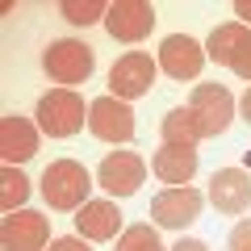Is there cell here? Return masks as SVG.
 <instances>
[{
	"instance_id": "4",
	"label": "cell",
	"mask_w": 251,
	"mask_h": 251,
	"mask_svg": "<svg viewBox=\"0 0 251 251\" xmlns=\"http://www.w3.org/2000/svg\"><path fill=\"white\" fill-rule=\"evenodd\" d=\"M193 117L201 126V138H218L230 130V117H234V97L222 88V84H197L193 88Z\"/></svg>"
},
{
	"instance_id": "22",
	"label": "cell",
	"mask_w": 251,
	"mask_h": 251,
	"mask_svg": "<svg viewBox=\"0 0 251 251\" xmlns=\"http://www.w3.org/2000/svg\"><path fill=\"white\" fill-rule=\"evenodd\" d=\"M50 251H92V247H88V239H54Z\"/></svg>"
},
{
	"instance_id": "14",
	"label": "cell",
	"mask_w": 251,
	"mask_h": 251,
	"mask_svg": "<svg viewBox=\"0 0 251 251\" xmlns=\"http://www.w3.org/2000/svg\"><path fill=\"white\" fill-rule=\"evenodd\" d=\"M0 155H4L9 168L38 155V130L25 117H0Z\"/></svg>"
},
{
	"instance_id": "25",
	"label": "cell",
	"mask_w": 251,
	"mask_h": 251,
	"mask_svg": "<svg viewBox=\"0 0 251 251\" xmlns=\"http://www.w3.org/2000/svg\"><path fill=\"white\" fill-rule=\"evenodd\" d=\"M239 109H243V122L251 126V84H247V92H243V105Z\"/></svg>"
},
{
	"instance_id": "5",
	"label": "cell",
	"mask_w": 251,
	"mask_h": 251,
	"mask_svg": "<svg viewBox=\"0 0 251 251\" xmlns=\"http://www.w3.org/2000/svg\"><path fill=\"white\" fill-rule=\"evenodd\" d=\"M151 84H155V63H151V54H143V50L122 54V59L109 67V97H117V100L147 97Z\"/></svg>"
},
{
	"instance_id": "11",
	"label": "cell",
	"mask_w": 251,
	"mask_h": 251,
	"mask_svg": "<svg viewBox=\"0 0 251 251\" xmlns=\"http://www.w3.org/2000/svg\"><path fill=\"white\" fill-rule=\"evenodd\" d=\"M50 239V222L34 209H13L0 222V247L4 251H42Z\"/></svg>"
},
{
	"instance_id": "20",
	"label": "cell",
	"mask_w": 251,
	"mask_h": 251,
	"mask_svg": "<svg viewBox=\"0 0 251 251\" xmlns=\"http://www.w3.org/2000/svg\"><path fill=\"white\" fill-rule=\"evenodd\" d=\"M117 251H163V243H159V234L151 230V226H130V230L117 239Z\"/></svg>"
},
{
	"instance_id": "16",
	"label": "cell",
	"mask_w": 251,
	"mask_h": 251,
	"mask_svg": "<svg viewBox=\"0 0 251 251\" xmlns=\"http://www.w3.org/2000/svg\"><path fill=\"white\" fill-rule=\"evenodd\" d=\"M155 176L163 180V184L180 188L193 180V172H197V147H159L155 151Z\"/></svg>"
},
{
	"instance_id": "3",
	"label": "cell",
	"mask_w": 251,
	"mask_h": 251,
	"mask_svg": "<svg viewBox=\"0 0 251 251\" xmlns=\"http://www.w3.org/2000/svg\"><path fill=\"white\" fill-rule=\"evenodd\" d=\"M92 63H97L92 59V46L75 42V38H59L42 54V67L54 84H84L92 75Z\"/></svg>"
},
{
	"instance_id": "23",
	"label": "cell",
	"mask_w": 251,
	"mask_h": 251,
	"mask_svg": "<svg viewBox=\"0 0 251 251\" xmlns=\"http://www.w3.org/2000/svg\"><path fill=\"white\" fill-rule=\"evenodd\" d=\"M172 251H209V247H205L201 239H180V243H176Z\"/></svg>"
},
{
	"instance_id": "24",
	"label": "cell",
	"mask_w": 251,
	"mask_h": 251,
	"mask_svg": "<svg viewBox=\"0 0 251 251\" xmlns=\"http://www.w3.org/2000/svg\"><path fill=\"white\" fill-rule=\"evenodd\" d=\"M234 13L243 17V25H251V0H239V4H234Z\"/></svg>"
},
{
	"instance_id": "1",
	"label": "cell",
	"mask_w": 251,
	"mask_h": 251,
	"mask_svg": "<svg viewBox=\"0 0 251 251\" xmlns=\"http://www.w3.org/2000/svg\"><path fill=\"white\" fill-rule=\"evenodd\" d=\"M88 193H92V176L84 163L75 159H54L46 163L42 172V197L50 209H80L88 205Z\"/></svg>"
},
{
	"instance_id": "7",
	"label": "cell",
	"mask_w": 251,
	"mask_h": 251,
	"mask_svg": "<svg viewBox=\"0 0 251 251\" xmlns=\"http://www.w3.org/2000/svg\"><path fill=\"white\" fill-rule=\"evenodd\" d=\"M143 180H147V163L134 151H109L97 168V184L109 197H130L143 188Z\"/></svg>"
},
{
	"instance_id": "19",
	"label": "cell",
	"mask_w": 251,
	"mask_h": 251,
	"mask_svg": "<svg viewBox=\"0 0 251 251\" xmlns=\"http://www.w3.org/2000/svg\"><path fill=\"white\" fill-rule=\"evenodd\" d=\"M109 4L100 0H63V17L72 21V25H92V21H105Z\"/></svg>"
},
{
	"instance_id": "8",
	"label": "cell",
	"mask_w": 251,
	"mask_h": 251,
	"mask_svg": "<svg viewBox=\"0 0 251 251\" xmlns=\"http://www.w3.org/2000/svg\"><path fill=\"white\" fill-rule=\"evenodd\" d=\"M155 25V9L147 0H113L105 13V29L113 42H143Z\"/></svg>"
},
{
	"instance_id": "12",
	"label": "cell",
	"mask_w": 251,
	"mask_h": 251,
	"mask_svg": "<svg viewBox=\"0 0 251 251\" xmlns=\"http://www.w3.org/2000/svg\"><path fill=\"white\" fill-rule=\"evenodd\" d=\"M205 46L193 42L188 34H168L159 46V67L172 75V80H197L201 67H205Z\"/></svg>"
},
{
	"instance_id": "9",
	"label": "cell",
	"mask_w": 251,
	"mask_h": 251,
	"mask_svg": "<svg viewBox=\"0 0 251 251\" xmlns=\"http://www.w3.org/2000/svg\"><path fill=\"white\" fill-rule=\"evenodd\" d=\"M88 126L105 143H130L134 138V109L117 97H97L88 105Z\"/></svg>"
},
{
	"instance_id": "6",
	"label": "cell",
	"mask_w": 251,
	"mask_h": 251,
	"mask_svg": "<svg viewBox=\"0 0 251 251\" xmlns=\"http://www.w3.org/2000/svg\"><path fill=\"white\" fill-rule=\"evenodd\" d=\"M205 54L214 63L234 67L243 80H251V29L243 25V21H226V25H218L214 34H209Z\"/></svg>"
},
{
	"instance_id": "21",
	"label": "cell",
	"mask_w": 251,
	"mask_h": 251,
	"mask_svg": "<svg viewBox=\"0 0 251 251\" xmlns=\"http://www.w3.org/2000/svg\"><path fill=\"white\" fill-rule=\"evenodd\" d=\"M230 251H251V218H243L239 226L230 230V243H226Z\"/></svg>"
},
{
	"instance_id": "10",
	"label": "cell",
	"mask_w": 251,
	"mask_h": 251,
	"mask_svg": "<svg viewBox=\"0 0 251 251\" xmlns=\"http://www.w3.org/2000/svg\"><path fill=\"white\" fill-rule=\"evenodd\" d=\"M201 205H205V197H201L197 188H188V184L163 188L159 197L151 201V218L159 226H168V230H184L188 222H197V218H201Z\"/></svg>"
},
{
	"instance_id": "17",
	"label": "cell",
	"mask_w": 251,
	"mask_h": 251,
	"mask_svg": "<svg viewBox=\"0 0 251 251\" xmlns=\"http://www.w3.org/2000/svg\"><path fill=\"white\" fill-rule=\"evenodd\" d=\"M163 134V147H197L201 143V126L193 117V109H172L159 126Z\"/></svg>"
},
{
	"instance_id": "13",
	"label": "cell",
	"mask_w": 251,
	"mask_h": 251,
	"mask_svg": "<svg viewBox=\"0 0 251 251\" xmlns=\"http://www.w3.org/2000/svg\"><path fill=\"white\" fill-rule=\"evenodd\" d=\"M209 201L222 214H243L251 205V176L243 168H218L209 180Z\"/></svg>"
},
{
	"instance_id": "15",
	"label": "cell",
	"mask_w": 251,
	"mask_h": 251,
	"mask_svg": "<svg viewBox=\"0 0 251 251\" xmlns=\"http://www.w3.org/2000/svg\"><path fill=\"white\" fill-rule=\"evenodd\" d=\"M117 226H122V214H117L113 201H88V205L75 209V230H80V239L105 243V239L117 234Z\"/></svg>"
},
{
	"instance_id": "2",
	"label": "cell",
	"mask_w": 251,
	"mask_h": 251,
	"mask_svg": "<svg viewBox=\"0 0 251 251\" xmlns=\"http://www.w3.org/2000/svg\"><path fill=\"white\" fill-rule=\"evenodd\" d=\"M34 117H38V130H42V134L72 138V134L84 130V97L72 92V88H54V92H46V97L38 100Z\"/></svg>"
},
{
	"instance_id": "18",
	"label": "cell",
	"mask_w": 251,
	"mask_h": 251,
	"mask_svg": "<svg viewBox=\"0 0 251 251\" xmlns=\"http://www.w3.org/2000/svg\"><path fill=\"white\" fill-rule=\"evenodd\" d=\"M25 197H29V180L21 176L17 168H4V176H0V205L13 214V209H17Z\"/></svg>"
}]
</instances>
